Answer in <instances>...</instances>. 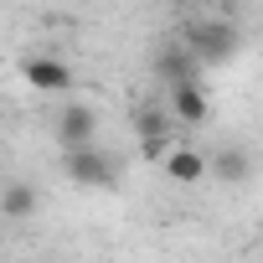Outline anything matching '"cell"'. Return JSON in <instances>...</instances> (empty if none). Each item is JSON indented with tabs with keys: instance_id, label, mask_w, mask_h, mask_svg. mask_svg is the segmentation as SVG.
<instances>
[{
	"instance_id": "obj_1",
	"label": "cell",
	"mask_w": 263,
	"mask_h": 263,
	"mask_svg": "<svg viewBox=\"0 0 263 263\" xmlns=\"http://www.w3.org/2000/svg\"><path fill=\"white\" fill-rule=\"evenodd\" d=\"M181 42H186V52H191L201 67H222V62L237 57L242 31H237L232 21H222V16H196V21H186Z\"/></svg>"
},
{
	"instance_id": "obj_2",
	"label": "cell",
	"mask_w": 263,
	"mask_h": 263,
	"mask_svg": "<svg viewBox=\"0 0 263 263\" xmlns=\"http://www.w3.org/2000/svg\"><path fill=\"white\" fill-rule=\"evenodd\" d=\"M62 176H67L72 186L108 191V186H119L124 160H119V155H108V150H98V145H72V150H62Z\"/></svg>"
},
{
	"instance_id": "obj_3",
	"label": "cell",
	"mask_w": 263,
	"mask_h": 263,
	"mask_svg": "<svg viewBox=\"0 0 263 263\" xmlns=\"http://www.w3.org/2000/svg\"><path fill=\"white\" fill-rule=\"evenodd\" d=\"M135 135H140V155L145 160H160L171 145H176V129H171V114H160L155 103H145L135 114Z\"/></svg>"
},
{
	"instance_id": "obj_4",
	"label": "cell",
	"mask_w": 263,
	"mask_h": 263,
	"mask_svg": "<svg viewBox=\"0 0 263 263\" xmlns=\"http://www.w3.org/2000/svg\"><path fill=\"white\" fill-rule=\"evenodd\" d=\"M21 78L36 88V93H72L78 88V72L57 57H21Z\"/></svg>"
},
{
	"instance_id": "obj_5",
	"label": "cell",
	"mask_w": 263,
	"mask_h": 263,
	"mask_svg": "<svg viewBox=\"0 0 263 263\" xmlns=\"http://www.w3.org/2000/svg\"><path fill=\"white\" fill-rule=\"evenodd\" d=\"M52 129H57V145H62V150H72V145H93V140H98V114H93L88 103H62Z\"/></svg>"
},
{
	"instance_id": "obj_6",
	"label": "cell",
	"mask_w": 263,
	"mask_h": 263,
	"mask_svg": "<svg viewBox=\"0 0 263 263\" xmlns=\"http://www.w3.org/2000/svg\"><path fill=\"white\" fill-rule=\"evenodd\" d=\"M206 114H212V103H206L201 78H191V83H176V88H171V119H176V124L201 129V124H206Z\"/></svg>"
},
{
	"instance_id": "obj_7",
	"label": "cell",
	"mask_w": 263,
	"mask_h": 263,
	"mask_svg": "<svg viewBox=\"0 0 263 263\" xmlns=\"http://www.w3.org/2000/svg\"><path fill=\"white\" fill-rule=\"evenodd\" d=\"M155 78L160 83H191V78H201V62L186 52V42H171V47H160L155 52Z\"/></svg>"
},
{
	"instance_id": "obj_8",
	"label": "cell",
	"mask_w": 263,
	"mask_h": 263,
	"mask_svg": "<svg viewBox=\"0 0 263 263\" xmlns=\"http://www.w3.org/2000/svg\"><path fill=\"white\" fill-rule=\"evenodd\" d=\"M160 165H165V176H171L176 186H196V181H206V155H201L196 145H171V150L160 155Z\"/></svg>"
},
{
	"instance_id": "obj_9",
	"label": "cell",
	"mask_w": 263,
	"mask_h": 263,
	"mask_svg": "<svg viewBox=\"0 0 263 263\" xmlns=\"http://www.w3.org/2000/svg\"><path fill=\"white\" fill-rule=\"evenodd\" d=\"M206 176L222 181V186H248V181H253V155L237 150V145H222V150L206 160Z\"/></svg>"
},
{
	"instance_id": "obj_10",
	"label": "cell",
	"mask_w": 263,
	"mask_h": 263,
	"mask_svg": "<svg viewBox=\"0 0 263 263\" xmlns=\"http://www.w3.org/2000/svg\"><path fill=\"white\" fill-rule=\"evenodd\" d=\"M36 206H42V196H36L31 181H11L6 191H0V217H11V222H26Z\"/></svg>"
}]
</instances>
